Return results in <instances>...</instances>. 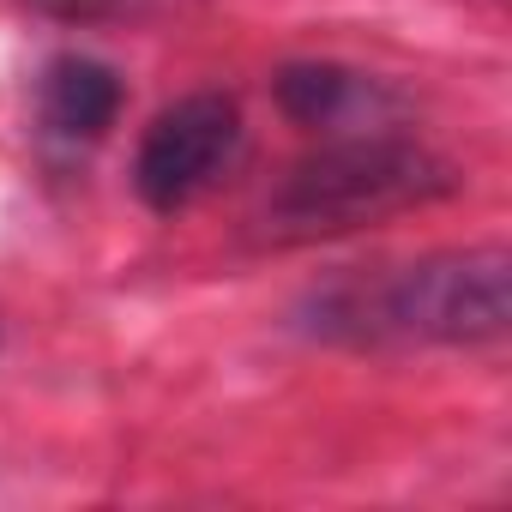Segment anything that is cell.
I'll return each mask as SVG.
<instances>
[{"label": "cell", "mask_w": 512, "mask_h": 512, "mask_svg": "<svg viewBox=\"0 0 512 512\" xmlns=\"http://www.w3.org/2000/svg\"><path fill=\"white\" fill-rule=\"evenodd\" d=\"M512 326L506 247L332 272L296 302V332L338 350H488Z\"/></svg>", "instance_id": "obj_1"}, {"label": "cell", "mask_w": 512, "mask_h": 512, "mask_svg": "<svg viewBox=\"0 0 512 512\" xmlns=\"http://www.w3.org/2000/svg\"><path fill=\"white\" fill-rule=\"evenodd\" d=\"M452 193H458V169L440 151L392 127L338 133L272 187V199L260 205V235L278 247L332 241V235H350L398 211H422Z\"/></svg>", "instance_id": "obj_2"}, {"label": "cell", "mask_w": 512, "mask_h": 512, "mask_svg": "<svg viewBox=\"0 0 512 512\" xmlns=\"http://www.w3.org/2000/svg\"><path fill=\"white\" fill-rule=\"evenodd\" d=\"M241 103L229 91H193L151 115L139 151H133V193L145 211L175 217L193 199H205L241 157Z\"/></svg>", "instance_id": "obj_3"}, {"label": "cell", "mask_w": 512, "mask_h": 512, "mask_svg": "<svg viewBox=\"0 0 512 512\" xmlns=\"http://www.w3.org/2000/svg\"><path fill=\"white\" fill-rule=\"evenodd\" d=\"M272 97L278 109L320 133V139H338V133H374L398 115V97L386 79L374 73H356L344 61H284L278 79H272Z\"/></svg>", "instance_id": "obj_4"}, {"label": "cell", "mask_w": 512, "mask_h": 512, "mask_svg": "<svg viewBox=\"0 0 512 512\" xmlns=\"http://www.w3.org/2000/svg\"><path fill=\"white\" fill-rule=\"evenodd\" d=\"M127 85L97 55H55L37 79V127L55 145H97L121 121Z\"/></svg>", "instance_id": "obj_5"}, {"label": "cell", "mask_w": 512, "mask_h": 512, "mask_svg": "<svg viewBox=\"0 0 512 512\" xmlns=\"http://www.w3.org/2000/svg\"><path fill=\"white\" fill-rule=\"evenodd\" d=\"M25 13L55 19V25H115V19H139L157 0H19Z\"/></svg>", "instance_id": "obj_6"}]
</instances>
